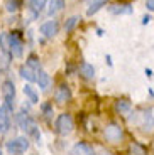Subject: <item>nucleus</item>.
Masks as SVG:
<instances>
[{
	"label": "nucleus",
	"mask_w": 154,
	"mask_h": 155,
	"mask_svg": "<svg viewBox=\"0 0 154 155\" xmlns=\"http://www.w3.org/2000/svg\"><path fill=\"white\" fill-rule=\"evenodd\" d=\"M5 148H7V152L10 155H22L29 148V140L26 137H17L14 140H9Z\"/></svg>",
	"instance_id": "nucleus-1"
},
{
	"label": "nucleus",
	"mask_w": 154,
	"mask_h": 155,
	"mask_svg": "<svg viewBox=\"0 0 154 155\" xmlns=\"http://www.w3.org/2000/svg\"><path fill=\"white\" fill-rule=\"evenodd\" d=\"M73 128H75V123H73L71 115L63 113V115L58 116V120H56V130H58L61 135H69V133L73 132Z\"/></svg>",
	"instance_id": "nucleus-2"
},
{
	"label": "nucleus",
	"mask_w": 154,
	"mask_h": 155,
	"mask_svg": "<svg viewBox=\"0 0 154 155\" xmlns=\"http://www.w3.org/2000/svg\"><path fill=\"white\" fill-rule=\"evenodd\" d=\"M105 138L108 140V142H112V143H117V142H120L124 137V132H122V128L119 127L117 123H110L105 127Z\"/></svg>",
	"instance_id": "nucleus-3"
},
{
	"label": "nucleus",
	"mask_w": 154,
	"mask_h": 155,
	"mask_svg": "<svg viewBox=\"0 0 154 155\" xmlns=\"http://www.w3.org/2000/svg\"><path fill=\"white\" fill-rule=\"evenodd\" d=\"M10 115H12V106L4 103L0 106V133H5L10 128Z\"/></svg>",
	"instance_id": "nucleus-4"
},
{
	"label": "nucleus",
	"mask_w": 154,
	"mask_h": 155,
	"mask_svg": "<svg viewBox=\"0 0 154 155\" xmlns=\"http://www.w3.org/2000/svg\"><path fill=\"white\" fill-rule=\"evenodd\" d=\"M22 39H20V34L19 32H12L10 34V54L12 56H17L20 58L22 56Z\"/></svg>",
	"instance_id": "nucleus-5"
},
{
	"label": "nucleus",
	"mask_w": 154,
	"mask_h": 155,
	"mask_svg": "<svg viewBox=\"0 0 154 155\" xmlns=\"http://www.w3.org/2000/svg\"><path fill=\"white\" fill-rule=\"evenodd\" d=\"M39 31H41V34L44 37H54L59 32V24H58V20H47V22H44L39 27Z\"/></svg>",
	"instance_id": "nucleus-6"
},
{
	"label": "nucleus",
	"mask_w": 154,
	"mask_h": 155,
	"mask_svg": "<svg viewBox=\"0 0 154 155\" xmlns=\"http://www.w3.org/2000/svg\"><path fill=\"white\" fill-rule=\"evenodd\" d=\"M2 93H4V98H5V103L12 106V100L16 96V86L12 81H4L2 84Z\"/></svg>",
	"instance_id": "nucleus-7"
},
{
	"label": "nucleus",
	"mask_w": 154,
	"mask_h": 155,
	"mask_svg": "<svg viewBox=\"0 0 154 155\" xmlns=\"http://www.w3.org/2000/svg\"><path fill=\"white\" fill-rule=\"evenodd\" d=\"M54 100L58 103H65V101H69L71 100V91L66 84H61L58 89H56V94H54Z\"/></svg>",
	"instance_id": "nucleus-8"
},
{
	"label": "nucleus",
	"mask_w": 154,
	"mask_h": 155,
	"mask_svg": "<svg viewBox=\"0 0 154 155\" xmlns=\"http://www.w3.org/2000/svg\"><path fill=\"white\" fill-rule=\"evenodd\" d=\"M92 153H93V148L86 143H76L69 152V155H92Z\"/></svg>",
	"instance_id": "nucleus-9"
},
{
	"label": "nucleus",
	"mask_w": 154,
	"mask_h": 155,
	"mask_svg": "<svg viewBox=\"0 0 154 155\" xmlns=\"http://www.w3.org/2000/svg\"><path fill=\"white\" fill-rule=\"evenodd\" d=\"M37 84H39V88L41 89H47L49 88V84H51V78H49V74L46 73V71H37Z\"/></svg>",
	"instance_id": "nucleus-10"
},
{
	"label": "nucleus",
	"mask_w": 154,
	"mask_h": 155,
	"mask_svg": "<svg viewBox=\"0 0 154 155\" xmlns=\"http://www.w3.org/2000/svg\"><path fill=\"white\" fill-rule=\"evenodd\" d=\"M19 73H20V76L24 78V79H27V81H37V76H36V73L37 71H34L32 68H29V66H22L19 69Z\"/></svg>",
	"instance_id": "nucleus-11"
},
{
	"label": "nucleus",
	"mask_w": 154,
	"mask_h": 155,
	"mask_svg": "<svg viewBox=\"0 0 154 155\" xmlns=\"http://www.w3.org/2000/svg\"><path fill=\"white\" fill-rule=\"evenodd\" d=\"M80 73L85 79H93V76H95V68L92 64H88V62H83L80 68Z\"/></svg>",
	"instance_id": "nucleus-12"
},
{
	"label": "nucleus",
	"mask_w": 154,
	"mask_h": 155,
	"mask_svg": "<svg viewBox=\"0 0 154 155\" xmlns=\"http://www.w3.org/2000/svg\"><path fill=\"white\" fill-rule=\"evenodd\" d=\"M105 4H107V0H93L92 4L88 5V8H86V15H93V14H96V12L100 10Z\"/></svg>",
	"instance_id": "nucleus-13"
},
{
	"label": "nucleus",
	"mask_w": 154,
	"mask_h": 155,
	"mask_svg": "<svg viewBox=\"0 0 154 155\" xmlns=\"http://www.w3.org/2000/svg\"><path fill=\"white\" fill-rule=\"evenodd\" d=\"M0 47H2V52L4 54L10 52V34H7V32L0 34Z\"/></svg>",
	"instance_id": "nucleus-14"
},
{
	"label": "nucleus",
	"mask_w": 154,
	"mask_h": 155,
	"mask_svg": "<svg viewBox=\"0 0 154 155\" xmlns=\"http://www.w3.org/2000/svg\"><path fill=\"white\" fill-rule=\"evenodd\" d=\"M63 7H65V0H51L47 14H49V15H54V14H58L59 10H63Z\"/></svg>",
	"instance_id": "nucleus-15"
},
{
	"label": "nucleus",
	"mask_w": 154,
	"mask_h": 155,
	"mask_svg": "<svg viewBox=\"0 0 154 155\" xmlns=\"http://www.w3.org/2000/svg\"><path fill=\"white\" fill-rule=\"evenodd\" d=\"M24 94H26V96L31 100V103H37V101H39L37 93H36V89L32 88L31 84H26V86H24Z\"/></svg>",
	"instance_id": "nucleus-16"
},
{
	"label": "nucleus",
	"mask_w": 154,
	"mask_h": 155,
	"mask_svg": "<svg viewBox=\"0 0 154 155\" xmlns=\"http://www.w3.org/2000/svg\"><path fill=\"white\" fill-rule=\"evenodd\" d=\"M110 12H112V14H131V12H132V7H131L129 4L114 5V7H110Z\"/></svg>",
	"instance_id": "nucleus-17"
},
{
	"label": "nucleus",
	"mask_w": 154,
	"mask_h": 155,
	"mask_svg": "<svg viewBox=\"0 0 154 155\" xmlns=\"http://www.w3.org/2000/svg\"><path fill=\"white\" fill-rule=\"evenodd\" d=\"M46 2L47 0H29V5H31V8L34 10V14H39V12L46 7Z\"/></svg>",
	"instance_id": "nucleus-18"
},
{
	"label": "nucleus",
	"mask_w": 154,
	"mask_h": 155,
	"mask_svg": "<svg viewBox=\"0 0 154 155\" xmlns=\"http://www.w3.org/2000/svg\"><path fill=\"white\" fill-rule=\"evenodd\" d=\"M19 7H20V0H7V4H5V8L9 12L19 10Z\"/></svg>",
	"instance_id": "nucleus-19"
},
{
	"label": "nucleus",
	"mask_w": 154,
	"mask_h": 155,
	"mask_svg": "<svg viewBox=\"0 0 154 155\" xmlns=\"http://www.w3.org/2000/svg\"><path fill=\"white\" fill-rule=\"evenodd\" d=\"M27 66L32 68L34 71H41L39 69V61H37V58H36L34 54H31L29 58H27Z\"/></svg>",
	"instance_id": "nucleus-20"
},
{
	"label": "nucleus",
	"mask_w": 154,
	"mask_h": 155,
	"mask_svg": "<svg viewBox=\"0 0 154 155\" xmlns=\"http://www.w3.org/2000/svg\"><path fill=\"white\" fill-rule=\"evenodd\" d=\"M78 20H80V17H78V15H73V17H69V19H68V22H66L65 24V29H66V31H71V29H73L75 27V25H76V24H78Z\"/></svg>",
	"instance_id": "nucleus-21"
},
{
	"label": "nucleus",
	"mask_w": 154,
	"mask_h": 155,
	"mask_svg": "<svg viewBox=\"0 0 154 155\" xmlns=\"http://www.w3.org/2000/svg\"><path fill=\"white\" fill-rule=\"evenodd\" d=\"M117 110L119 111H129L131 110V103L129 101H117Z\"/></svg>",
	"instance_id": "nucleus-22"
},
{
	"label": "nucleus",
	"mask_w": 154,
	"mask_h": 155,
	"mask_svg": "<svg viewBox=\"0 0 154 155\" xmlns=\"http://www.w3.org/2000/svg\"><path fill=\"white\" fill-rule=\"evenodd\" d=\"M147 8L154 12V0H147Z\"/></svg>",
	"instance_id": "nucleus-23"
},
{
	"label": "nucleus",
	"mask_w": 154,
	"mask_h": 155,
	"mask_svg": "<svg viewBox=\"0 0 154 155\" xmlns=\"http://www.w3.org/2000/svg\"><path fill=\"white\" fill-rule=\"evenodd\" d=\"M149 20H151V17H149V15H146V17H144V19H142V24H147V22H149Z\"/></svg>",
	"instance_id": "nucleus-24"
},
{
	"label": "nucleus",
	"mask_w": 154,
	"mask_h": 155,
	"mask_svg": "<svg viewBox=\"0 0 154 155\" xmlns=\"http://www.w3.org/2000/svg\"><path fill=\"white\" fill-rule=\"evenodd\" d=\"M0 155H2V148H0Z\"/></svg>",
	"instance_id": "nucleus-25"
}]
</instances>
